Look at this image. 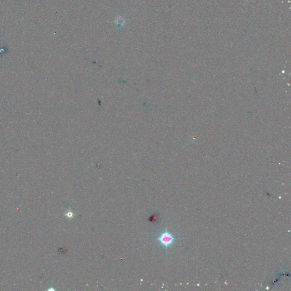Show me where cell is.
Masks as SVG:
<instances>
[{
  "label": "cell",
  "instance_id": "6da1fadb",
  "mask_svg": "<svg viewBox=\"0 0 291 291\" xmlns=\"http://www.w3.org/2000/svg\"><path fill=\"white\" fill-rule=\"evenodd\" d=\"M179 239L181 238L175 237L171 233L168 231L167 227H166L165 230L160 233L159 236L157 238V240L159 242L160 244L166 247V250H167L168 247L172 246L175 243L176 240Z\"/></svg>",
  "mask_w": 291,
  "mask_h": 291
},
{
  "label": "cell",
  "instance_id": "7a4b0ae2",
  "mask_svg": "<svg viewBox=\"0 0 291 291\" xmlns=\"http://www.w3.org/2000/svg\"><path fill=\"white\" fill-rule=\"evenodd\" d=\"M66 216L67 218H68L69 219H73L74 217H75V214L73 213V212L72 211V210L69 209L67 210V212L66 213Z\"/></svg>",
  "mask_w": 291,
  "mask_h": 291
},
{
  "label": "cell",
  "instance_id": "3957f363",
  "mask_svg": "<svg viewBox=\"0 0 291 291\" xmlns=\"http://www.w3.org/2000/svg\"><path fill=\"white\" fill-rule=\"evenodd\" d=\"M157 219H158V217H157V216H155V215L152 216L151 218H150L151 221H153V222H155V221H157Z\"/></svg>",
  "mask_w": 291,
  "mask_h": 291
}]
</instances>
